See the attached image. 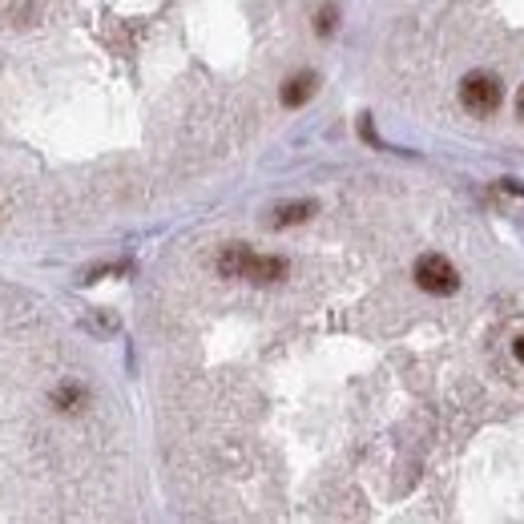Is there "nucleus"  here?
<instances>
[{
	"mask_svg": "<svg viewBox=\"0 0 524 524\" xmlns=\"http://www.w3.org/2000/svg\"><path fill=\"white\" fill-rule=\"evenodd\" d=\"M517 114H520V122H524V85H520V93H517Z\"/></svg>",
	"mask_w": 524,
	"mask_h": 524,
	"instance_id": "nucleus-10",
	"label": "nucleus"
},
{
	"mask_svg": "<svg viewBox=\"0 0 524 524\" xmlns=\"http://www.w3.org/2000/svg\"><path fill=\"white\" fill-rule=\"evenodd\" d=\"M251 246L246 243H230V246H222V254H218V274L222 279H243L246 274V262H251Z\"/></svg>",
	"mask_w": 524,
	"mask_h": 524,
	"instance_id": "nucleus-5",
	"label": "nucleus"
},
{
	"mask_svg": "<svg viewBox=\"0 0 524 524\" xmlns=\"http://www.w3.org/2000/svg\"><path fill=\"white\" fill-rule=\"evenodd\" d=\"M460 106L468 109V114H476V117H492L496 109L504 106V85L496 81L492 73L476 69V73H468L460 81Z\"/></svg>",
	"mask_w": 524,
	"mask_h": 524,
	"instance_id": "nucleus-1",
	"label": "nucleus"
},
{
	"mask_svg": "<svg viewBox=\"0 0 524 524\" xmlns=\"http://www.w3.org/2000/svg\"><path fill=\"white\" fill-rule=\"evenodd\" d=\"M53 400H57V408H61V411H77L85 400H89V395H85V388H77V383H65Z\"/></svg>",
	"mask_w": 524,
	"mask_h": 524,
	"instance_id": "nucleus-7",
	"label": "nucleus"
},
{
	"mask_svg": "<svg viewBox=\"0 0 524 524\" xmlns=\"http://www.w3.org/2000/svg\"><path fill=\"white\" fill-rule=\"evenodd\" d=\"M512 355H517V359H520V363H524V335H520V339H517V343H512Z\"/></svg>",
	"mask_w": 524,
	"mask_h": 524,
	"instance_id": "nucleus-9",
	"label": "nucleus"
},
{
	"mask_svg": "<svg viewBox=\"0 0 524 524\" xmlns=\"http://www.w3.org/2000/svg\"><path fill=\"white\" fill-rule=\"evenodd\" d=\"M315 85H319V77H315V73H295L287 85H282V93H279L282 106H287V109L307 106V101L315 97Z\"/></svg>",
	"mask_w": 524,
	"mask_h": 524,
	"instance_id": "nucleus-4",
	"label": "nucleus"
},
{
	"mask_svg": "<svg viewBox=\"0 0 524 524\" xmlns=\"http://www.w3.org/2000/svg\"><path fill=\"white\" fill-rule=\"evenodd\" d=\"M315 210H319L315 202H282V206H274V210H271L266 226H274V230H282V226H299V222H307Z\"/></svg>",
	"mask_w": 524,
	"mask_h": 524,
	"instance_id": "nucleus-6",
	"label": "nucleus"
},
{
	"mask_svg": "<svg viewBox=\"0 0 524 524\" xmlns=\"http://www.w3.org/2000/svg\"><path fill=\"white\" fill-rule=\"evenodd\" d=\"M416 287L427 290V295H456L460 274L444 254H424V259L416 262Z\"/></svg>",
	"mask_w": 524,
	"mask_h": 524,
	"instance_id": "nucleus-2",
	"label": "nucleus"
},
{
	"mask_svg": "<svg viewBox=\"0 0 524 524\" xmlns=\"http://www.w3.org/2000/svg\"><path fill=\"white\" fill-rule=\"evenodd\" d=\"M315 32H319V37H331V32H335V8L331 5L319 13V24H315Z\"/></svg>",
	"mask_w": 524,
	"mask_h": 524,
	"instance_id": "nucleus-8",
	"label": "nucleus"
},
{
	"mask_svg": "<svg viewBox=\"0 0 524 524\" xmlns=\"http://www.w3.org/2000/svg\"><path fill=\"white\" fill-rule=\"evenodd\" d=\"M243 279L246 282H259V287H271V282L287 279V259H279V254H251Z\"/></svg>",
	"mask_w": 524,
	"mask_h": 524,
	"instance_id": "nucleus-3",
	"label": "nucleus"
}]
</instances>
